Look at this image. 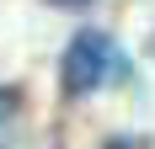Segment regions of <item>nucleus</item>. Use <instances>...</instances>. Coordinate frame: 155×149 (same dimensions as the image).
<instances>
[{
  "label": "nucleus",
  "mask_w": 155,
  "mask_h": 149,
  "mask_svg": "<svg viewBox=\"0 0 155 149\" xmlns=\"http://www.w3.org/2000/svg\"><path fill=\"white\" fill-rule=\"evenodd\" d=\"M123 74H128V59L107 32H75L70 37V48H64V90L70 96H91Z\"/></svg>",
  "instance_id": "obj_1"
},
{
  "label": "nucleus",
  "mask_w": 155,
  "mask_h": 149,
  "mask_svg": "<svg viewBox=\"0 0 155 149\" xmlns=\"http://www.w3.org/2000/svg\"><path fill=\"white\" fill-rule=\"evenodd\" d=\"M11 117H16V96L0 85V144H5V128H11Z\"/></svg>",
  "instance_id": "obj_2"
},
{
  "label": "nucleus",
  "mask_w": 155,
  "mask_h": 149,
  "mask_svg": "<svg viewBox=\"0 0 155 149\" xmlns=\"http://www.w3.org/2000/svg\"><path fill=\"white\" fill-rule=\"evenodd\" d=\"M59 5H86V0H59Z\"/></svg>",
  "instance_id": "obj_3"
}]
</instances>
